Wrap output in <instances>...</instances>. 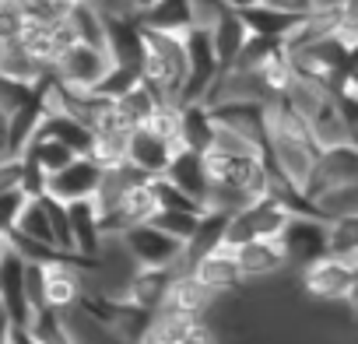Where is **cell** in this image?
<instances>
[{"mask_svg":"<svg viewBox=\"0 0 358 344\" xmlns=\"http://www.w3.org/2000/svg\"><path fill=\"white\" fill-rule=\"evenodd\" d=\"M0 344H11V320L4 309H0Z\"/></svg>","mask_w":358,"mask_h":344,"instance_id":"cell-34","label":"cell"},{"mask_svg":"<svg viewBox=\"0 0 358 344\" xmlns=\"http://www.w3.org/2000/svg\"><path fill=\"white\" fill-rule=\"evenodd\" d=\"M172 274L176 271H162V267H134V274L120 288V299H127L130 306H137L144 313H158L165 302Z\"/></svg>","mask_w":358,"mask_h":344,"instance_id":"cell-16","label":"cell"},{"mask_svg":"<svg viewBox=\"0 0 358 344\" xmlns=\"http://www.w3.org/2000/svg\"><path fill=\"white\" fill-rule=\"evenodd\" d=\"M179 148H172L169 141H162L158 134H151L148 127H134L130 137H127V165L137 169L141 176H162V172L169 169L172 155Z\"/></svg>","mask_w":358,"mask_h":344,"instance_id":"cell-14","label":"cell"},{"mask_svg":"<svg viewBox=\"0 0 358 344\" xmlns=\"http://www.w3.org/2000/svg\"><path fill=\"white\" fill-rule=\"evenodd\" d=\"M344 183H358V144L344 141L334 148H320L316 165H313V176L306 183V197L316 201L320 194L344 187Z\"/></svg>","mask_w":358,"mask_h":344,"instance_id":"cell-8","label":"cell"},{"mask_svg":"<svg viewBox=\"0 0 358 344\" xmlns=\"http://www.w3.org/2000/svg\"><path fill=\"white\" fill-rule=\"evenodd\" d=\"M316 215L323 222H334V218H348V215H358V183H344V187H334L327 194H320L313 201Z\"/></svg>","mask_w":358,"mask_h":344,"instance_id":"cell-26","label":"cell"},{"mask_svg":"<svg viewBox=\"0 0 358 344\" xmlns=\"http://www.w3.org/2000/svg\"><path fill=\"white\" fill-rule=\"evenodd\" d=\"M141 29L169 32V36H187L190 32V0H158L137 18Z\"/></svg>","mask_w":358,"mask_h":344,"instance_id":"cell-21","label":"cell"},{"mask_svg":"<svg viewBox=\"0 0 358 344\" xmlns=\"http://www.w3.org/2000/svg\"><path fill=\"white\" fill-rule=\"evenodd\" d=\"M169 183H176L187 197H194L201 208H204V197H208V172H204V158L201 151H190V148H179L169 162V169L162 172Z\"/></svg>","mask_w":358,"mask_h":344,"instance_id":"cell-17","label":"cell"},{"mask_svg":"<svg viewBox=\"0 0 358 344\" xmlns=\"http://www.w3.org/2000/svg\"><path fill=\"white\" fill-rule=\"evenodd\" d=\"M32 92H36L32 85H18V81L0 74V116H4V123H8V116H15L32 99Z\"/></svg>","mask_w":358,"mask_h":344,"instance_id":"cell-28","label":"cell"},{"mask_svg":"<svg viewBox=\"0 0 358 344\" xmlns=\"http://www.w3.org/2000/svg\"><path fill=\"white\" fill-rule=\"evenodd\" d=\"M39 134L60 141V144L71 148L74 155H88L92 144H95L92 127H85L81 120H74V116H67V113H50V116L43 120V130H39Z\"/></svg>","mask_w":358,"mask_h":344,"instance_id":"cell-22","label":"cell"},{"mask_svg":"<svg viewBox=\"0 0 358 344\" xmlns=\"http://www.w3.org/2000/svg\"><path fill=\"white\" fill-rule=\"evenodd\" d=\"M0 74L4 78H11V81H18V85H39L43 78H50L53 71L50 67H43L29 50H25V43L18 39V36H11V39H0Z\"/></svg>","mask_w":358,"mask_h":344,"instance_id":"cell-18","label":"cell"},{"mask_svg":"<svg viewBox=\"0 0 358 344\" xmlns=\"http://www.w3.org/2000/svg\"><path fill=\"white\" fill-rule=\"evenodd\" d=\"M106 180V169L99 162H92L88 155L71 158L60 172H53L46 183V197H57L60 204H74V201H95L99 187Z\"/></svg>","mask_w":358,"mask_h":344,"instance_id":"cell-9","label":"cell"},{"mask_svg":"<svg viewBox=\"0 0 358 344\" xmlns=\"http://www.w3.org/2000/svg\"><path fill=\"white\" fill-rule=\"evenodd\" d=\"M141 81L158 95V102L179 106L190 81V60L183 36L141 29Z\"/></svg>","mask_w":358,"mask_h":344,"instance_id":"cell-2","label":"cell"},{"mask_svg":"<svg viewBox=\"0 0 358 344\" xmlns=\"http://www.w3.org/2000/svg\"><path fill=\"white\" fill-rule=\"evenodd\" d=\"M162 102H158V95L144 85V81H137L134 88H127L123 95H116L113 99V109H116V116L134 130V127H144L148 120H151V113L158 109Z\"/></svg>","mask_w":358,"mask_h":344,"instance_id":"cell-23","label":"cell"},{"mask_svg":"<svg viewBox=\"0 0 358 344\" xmlns=\"http://www.w3.org/2000/svg\"><path fill=\"white\" fill-rule=\"evenodd\" d=\"M22 172H25V158L22 155L0 151V197L22 190Z\"/></svg>","mask_w":358,"mask_h":344,"instance_id":"cell-29","label":"cell"},{"mask_svg":"<svg viewBox=\"0 0 358 344\" xmlns=\"http://www.w3.org/2000/svg\"><path fill=\"white\" fill-rule=\"evenodd\" d=\"M208 36H211V50H215V57H218V67L225 71V67H232V60L239 57V50L246 46V39H250V29L243 25V18H239V11H225L211 29H208Z\"/></svg>","mask_w":358,"mask_h":344,"instance_id":"cell-20","label":"cell"},{"mask_svg":"<svg viewBox=\"0 0 358 344\" xmlns=\"http://www.w3.org/2000/svg\"><path fill=\"white\" fill-rule=\"evenodd\" d=\"M344 309H348V320H351V327L358 330V278H355V285H351V295L344 299Z\"/></svg>","mask_w":358,"mask_h":344,"instance_id":"cell-33","label":"cell"},{"mask_svg":"<svg viewBox=\"0 0 358 344\" xmlns=\"http://www.w3.org/2000/svg\"><path fill=\"white\" fill-rule=\"evenodd\" d=\"M67 222H71L74 257L78 260H95L102 253V246H106L99 204L95 201H74V204H67Z\"/></svg>","mask_w":358,"mask_h":344,"instance_id":"cell-15","label":"cell"},{"mask_svg":"<svg viewBox=\"0 0 358 344\" xmlns=\"http://www.w3.org/2000/svg\"><path fill=\"white\" fill-rule=\"evenodd\" d=\"M327 253L358 264V215L327 222Z\"/></svg>","mask_w":358,"mask_h":344,"instance_id":"cell-25","label":"cell"},{"mask_svg":"<svg viewBox=\"0 0 358 344\" xmlns=\"http://www.w3.org/2000/svg\"><path fill=\"white\" fill-rule=\"evenodd\" d=\"M22 201H25L22 194H4V197H0V236L11 232V225H15V218H18Z\"/></svg>","mask_w":358,"mask_h":344,"instance_id":"cell-31","label":"cell"},{"mask_svg":"<svg viewBox=\"0 0 358 344\" xmlns=\"http://www.w3.org/2000/svg\"><path fill=\"white\" fill-rule=\"evenodd\" d=\"M190 274H194L208 292H215L218 299H222V295H236V292L246 285L243 274H239V264H236L232 246H218V250L201 253V257L190 264Z\"/></svg>","mask_w":358,"mask_h":344,"instance_id":"cell-11","label":"cell"},{"mask_svg":"<svg viewBox=\"0 0 358 344\" xmlns=\"http://www.w3.org/2000/svg\"><path fill=\"white\" fill-rule=\"evenodd\" d=\"M355 278H358V264H348V260L330 257V253L299 271L302 292L316 302H327V306H344V299L351 295Z\"/></svg>","mask_w":358,"mask_h":344,"instance_id":"cell-6","label":"cell"},{"mask_svg":"<svg viewBox=\"0 0 358 344\" xmlns=\"http://www.w3.org/2000/svg\"><path fill=\"white\" fill-rule=\"evenodd\" d=\"M351 71H355V78H358V57H355V67H351Z\"/></svg>","mask_w":358,"mask_h":344,"instance_id":"cell-35","label":"cell"},{"mask_svg":"<svg viewBox=\"0 0 358 344\" xmlns=\"http://www.w3.org/2000/svg\"><path fill=\"white\" fill-rule=\"evenodd\" d=\"M239 18L250 29V36H264V39H278V43H285L295 32V25H299V18L264 4V0H253V4L239 8Z\"/></svg>","mask_w":358,"mask_h":344,"instance_id":"cell-19","label":"cell"},{"mask_svg":"<svg viewBox=\"0 0 358 344\" xmlns=\"http://www.w3.org/2000/svg\"><path fill=\"white\" fill-rule=\"evenodd\" d=\"M127 250V257L134 260V267H162V271H183V243L165 236L158 225L144 222L127 229L123 236H116Z\"/></svg>","mask_w":358,"mask_h":344,"instance_id":"cell-4","label":"cell"},{"mask_svg":"<svg viewBox=\"0 0 358 344\" xmlns=\"http://www.w3.org/2000/svg\"><path fill=\"white\" fill-rule=\"evenodd\" d=\"M278 243H281L285 264L292 271H302L313 260L327 257V222L316 215H292L285 232L278 236Z\"/></svg>","mask_w":358,"mask_h":344,"instance_id":"cell-7","label":"cell"},{"mask_svg":"<svg viewBox=\"0 0 358 344\" xmlns=\"http://www.w3.org/2000/svg\"><path fill=\"white\" fill-rule=\"evenodd\" d=\"M141 344H222V341L211 320H179V316L155 313L151 330L144 334Z\"/></svg>","mask_w":358,"mask_h":344,"instance_id":"cell-12","label":"cell"},{"mask_svg":"<svg viewBox=\"0 0 358 344\" xmlns=\"http://www.w3.org/2000/svg\"><path fill=\"white\" fill-rule=\"evenodd\" d=\"M264 155H267V165L274 169V176H281L285 183H292L295 190L306 194V183L313 176V165H316L320 148H316L306 120L299 113H292L281 99L267 102Z\"/></svg>","mask_w":358,"mask_h":344,"instance_id":"cell-1","label":"cell"},{"mask_svg":"<svg viewBox=\"0 0 358 344\" xmlns=\"http://www.w3.org/2000/svg\"><path fill=\"white\" fill-rule=\"evenodd\" d=\"M330 95H334V92H330ZM306 127H309V134H313L316 148H334V144L351 141V134H348V127H344V120H341V113H337V102H334V99H330L320 113H313V116L306 120Z\"/></svg>","mask_w":358,"mask_h":344,"instance_id":"cell-24","label":"cell"},{"mask_svg":"<svg viewBox=\"0 0 358 344\" xmlns=\"http://www.w3.org/2000/svg\"><path fill=\"white\" fill-rule=\"evenodd\" d=\"M218 295L208 292L190 271H176L172 281H169V292H165V302L158 313L165 316H179V320H208L211 309H215Z\"/></svg>","mask_w":358,"mask_h":344,"instance_id":"cell-10","label":"cell"},{"mask_svg":"<svg viewBox=\"0 0 358 344\" xmlns=\"http://www.w3.org/2000/svg\"><path fill=\"white\" fill-rule=\"evenodd\" d=\"M197 222H201V211H158V215L151 218V225H158L165 236L179 239L183 246L194 239V232H197Z\"/></svg>","mask_w":358,"mask_h":344,"instance_id":"cell-27","label":"cell"},{"mask_svg":"<svg viewBox=\"0 0 358 344\" xmlns=\"http://www.w3.org/2000/svg\"><path fill=\"white\" fill-rule=\"evenodd\" d=\"M229 8L222 4V0H190V29H211Z\"/></svg>","mask_w":358,"mask_h":344,"instance_id":"cell-30","label":"cell"},{"mask_svg":"<svg viewBox=\"0 0 358 344\" xmlns=\"http://www.w3.org/2000/svg\"><path fill=\"white\" fill-rule=\"evenodd\" d=\"M113 57L106 46H92V43H74L67 46L57 64H53V78L71 88V92H95L102 85V78L109 74Z\"/></svg>","mask_w":358,"mask_h":344,"instance_id":"cell-5","label":"cell"},{"mask_svg":"<svg viewBox=\"0 0 358 344\" xmlns=\"http://www.w3.org/2000/svg\"><path fill=\"white\" fill-rule=\"evenodd\" d=\"M292 211L274 201V197H260L246 208H239L236 215H229V225H225V246H243L250 239H278L288 225Z\"/></svg>","mask_w":358,"mask_h":344,"instance_id":"cell-3","label":"cell"},{"mask_svg":"<svg viewBox=\"0 0 358 344\" xmlns=\"http://www.w3.org/2000/svg\"><path fill=\"white\" fill-rule=\"evenodd\" d=\"M232 253H236V264H239V274H243L246 285L267 281V278H278V274L288 271L278 239H250L243 246H232Z\"/></svg>","mask_w":358,"mask_h":344,"instance_id":"cell-13","label":"cell"},{"mask_svg":"<svg viewBox=\"0 0 358 344\" xmlns=\"http://www.w3.org/2000/svg\"><path fill=\"white\" fill-rule=\"evenodd\" d=\"M264 4H271V8L292 15V18H306V15H313L320 8V0H264Z\"/></svg>","mask_w":358,"mask_h":344,"instance_id":"cell-32","label":"cell"}]
</instances>
